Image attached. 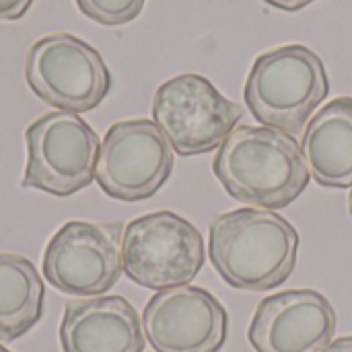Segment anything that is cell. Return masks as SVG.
I'll list each match as a JSON object with an SVG mask.
<instances>
[{
	"instance_id": "cell-1",
	"label": "cell",
	"mask_w": 352,
	"mask_h": 352,
	"mask_svg": "<svg viewBox=\"0 0 352 352\" xmlns=\"http://www.w3.org/2000/svg\"><path fill=\"white\" fill-rule=\"evenodd\" d=\"M212 171L233 200L260 210L287 208L311 177L295 136L266 126H237L217 148Z\"/></svg>"
},
{
	"instance_id": "cell-2",
	"label": "cell",
	"mask_w": 352,
	"mask_h": 352,
	"mask_svg": "<svg viewBox=\"0 0 352 352\" xmlns=\"http://www.w3.org/2000/svg\"><path fill=\"white\" fill-rule=\"evenodd\" d=\"M297 254V229L274 210L237 208L210 223L208 258L237 291L264 293L280 287L293 274Z\"/></svg>"
},
{
	"instance_id": "cell-3",
	"label": "cell",
	"mask_w": 352,
	"mask_h": 352,
	"mask_svg": "<svg viewBox=\"0 0 352 352\" xmlns=\"http://www.w3.org/2000/svg\"><path fill=\"white\" fill-rule=\"evenodd\" d=\"M330 93L324 60L301 43L280 45L256 58L243 97L266 128L297 136Z\"/></svg>"
},
{
	"instance_id": "cell-4",
	"label": "cell",
	"mask_w": 352,
	"mask_h": 352,
	"mask_svg": "<svg viewBox=\"0 0 352 352\" xmlns=\"http://www.w3.org/2000/svg\"><path fill=\"white\" fill-rule=\"evenodd\" d=\"M122 260L126 276L138 287L151 291L184 287L204 266V237L171 210L151 212L126 225Z\"/></svg>"
},
{
	"instance_id": "cell-5",
	"label": "cell",
	"mask_w": 352,
	"mask_h": 352,
	"mask_svg": "<svg viewBox=\"0 0 352 352\" xmlns=\"http://www.w3.org/2000/svg\"><path fill=\"white\" fill-rule=\"evenodd\" d=\"M27 167L21 186L68 198L95 182L101 142L76 113L52 111L25 130Z\"/></svg>"
},
{
	"instance_id": "cell-6",
	"label": "cell",
	"mask_w": 352,
	"mask_h": 352,
	"mask_svg": "<svg viewBox=\"0 0 352 352\" xmlns=\"http://www.w3.org/2000/svg\"><path fill=\"white\" fill-rule=\"evenodd\" d=\"M243 118V107L227 99L206 76L179 74L153 97V122L182 157L219 148Z\"/></svg>"
},
{
	"instance_id": "cell-7",
	"label": "cell",
	"mask_w": 352,
	"mask_h": 352,
	"mask_svg": "<svg viewBox=\"0 0 352 352\" xmlns=\"http://www.w3.org/2000/svg\"><path fill=\"white\" fill-rule=\"evenodd\" d=\"M29 89L47 105L85 113L111 91V72L101 54L70 33H52L33 43L25 62Z\"/></svg>"
},
{
	"instance_id": "cell-8",
	"label": "cell",
	"mask_w": 352,
	"mask_h": 352,
	"mask_svg": "<svg viewBox=\"0 0 352 352\" xmlns=\"http://www.w3.org/2000/svg\"><path fill=\"white\" fill-rule=\"evenodd\" d=\"M124 223L70 221L62 225L43 252V276L68 297H101L122 272Z\"/></svg>"
},
{
	"instance_id": "cell-9",
	"label": "cell",
	"mask_w": 352,
	"mask_h": 352,
	"mask_svg": "<svg viewBox=\"0 0 352 352\" xmlns=\"http://www.w3.org/2000/svg\"><path fill=\"white\" fill-rule=\"evenodd\" d=\"M171 173L173 148L153 120H124L105 132L95 179L109 198L120 202L148 200Z\"/></svg>"
},
{
	"instance_id": "cell-10",
	"label": "cell",
	"mask_w": 352,
	"mask_h": 352,
	"mask_svg": "<svg viewBox=\"0 0 352 352\" xmlns=\"http://www.w3.org/2000/svg\"><path fill=\"white\" fill-rule=\"evenodd\" d=\"M227 330L225 305L192 285L157 291L142 311V332L155 352H221Z\"/></svg>"
},
{
	"instance_id": "cell-11",
	"label": "cell",
	"mask_w": 352,
	"mask_h": 352,
	"mask_svg": "<svg viewBox=\"0 0 352 352\" xmlns=\"http://www.w3.org/2000/svg\"><path fill=\"white\" fill-rule=\"evenodd\" d=\"M336 309L314 289H291L260 301L248 340L256 352H320L336 334Z\"/></svg>"
},
{
	"instance_id": "cell-12",
	"label": "cell",
	"mask_w": 352,
	"mask_h": 352,
	"mask_svg": "<svg viewBox=\"0 0 352 352\" xmlns=\"http://www.w3.org/2000/svg\"><path fill=\"white\" fill-rule=\"evenodd\" d=\"M142 320L122 295L70 301L60 322L64 352H142Z\"/></svg>"
},
{
	"instance_id": "cell-13",
	"label": "cell",
	"mask_w": 352,
	"mask_h": 352,
	"mask_svg": "<svg viewBox=\"0 0 352 352\" xmlns=\"http://www.w3.org/2000/svg\"><path fill=\"white\" fill-rule=\"evenodd\" d=\"M301 153L324 188H352V97L324 105L305 126Z\"/></svg>"
},
{
	"instance_id": "cell-14",
	"label": "cell",
	"mask_w": 352,
	"mask_h": 352,
	"mask_svg": "<svg viewBox=\"0 0 352 352\" xmlns=\"http://www.w3.org/2000/svg\"><path fill=\"white\" fill-rule=\"evenodd\" d=\"M45 285L31 260L0 254V340L14 342L43 318Z\"/></svg>"
},
{
	"instance_id": "cell-15",
	"label": "cell",
	"mask_w": 352,
	"mask_h": 352,
	"mask_svg": "<svg viewBox=\"0 0 352 352\" xmlns=\"http://www.w3.org/2000/svg\"><path fill=\"white\" fill-rule=\"evenodd\" d=\"M78 10L89 16L91 21L105 25V27H118L134 21L146 0H74Z\"/></svg>"
},
{
	"instance_id": "cell-16",
	"label": "cell",
	"mask_w": 352,
	"mask_h": 352,
	"mask_svg": "<svg viewBox=\"0 0 352 352\" xmlns=\"http://www.w3.org/2000/svg\"><path fill=\"white\" fill-rule=\"evenodd\" d=\"M31 4L33 0H0V21H19Z\"/></svg>"
},
{
	"instance_id": "cell-17",
	"label": "cell",
	"mask_w": 352,
	"mask_h": 352,
	"mask_svg": "<svg viewBox=\"0 0 352 352\" xmlns=\"http://www.w3.org/2000/svg\"><path fill=\"white\" fill-rule=\"evenodd\" d=\"M266 4H270V6H274V8H278V10H287V12H297V10H301V8H305V6H309L311 2H316V0H264Z\"/></svg>"
},
{
	"instance_id": "cell-18",
	"label": "cell",
	"mask_w": 352,
	"mask_h": 352,
	"mask_svg": "<svg viewBox=\"0 0 352 352\" xmlns=\"http://www.w3.org/2000/svg\"><path fill=\"white\" fill-rule=\"evenodd\" d=\"M320 352H352V336H342L332 340L324 351Z\"/></svg>"
},
{
	"instance_id": "cell-19",
	"label": "cell",
	"mask_w": 352,
	"mask_h": 352,
	"mask_svg": "<svg viewBox=\"0 0 352 352\" xmlns=\"http://www.w3.org/2000/svg\"><path fill=\"white\" fill-rule=\"evenodd\" d=\"M349 212L352 214V188H351V196H349Z\"/></svg>"
},
{
	"instance_id": "cell-20",
	"label": "cell",
	"mask_w": 352,
	"mask_h": 352,
	"mask_svg": "<svg viewBox=\"0 0 352 352\" xmlns=\"http://www.w3.org/2000/svg\"><path fill=\"white\" fill-rule=\"evenodd\" d=\"M0 352H10V351H8L6 346H2V344H0Z\"/></svg>"
}]
</instances>
